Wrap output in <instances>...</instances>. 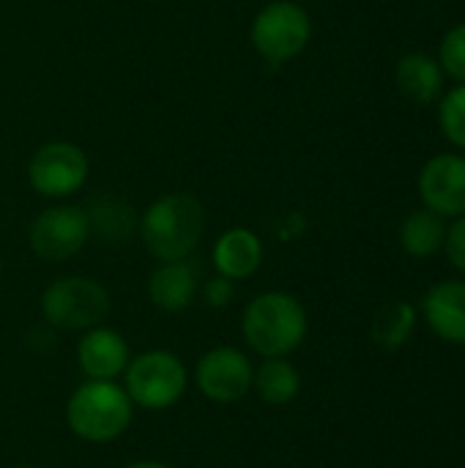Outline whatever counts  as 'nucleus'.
Listing matches in <instances>:
<instances>
[{
  "label": "nucleus",
  "instance_id": "obj_1",
  "mask_svg": "<svg viewBox=\"0 0 465 468\" xmlns=\"http://www.w3.org/2000/svg\"><path fill=\"white\" fill-rule=\"evenodd\" d=\"M206 206L192 192H164L151 200L137 222V239L156 261H189L206 236Z\"/></svg>",
  "mask_w": 465,
  "mask_h": 468
},
{
  "label": "nucleus",
  "instance_id": "obj_2",
  "mask_svg": "<svg viewBox=\"0 0 465 468\" xmlns=\"http://www.w3.org/2000/svg\"><path fill=\"white\" fill-rule=\"evenodd\" d=\"M310 335V315L299 296L288 291H263L241 313V337L260 359L296 354Z\"/></svg>",
  "mask_w": 465,
  "mask_h": 468
},
{
  "label": "nucleus",
  "instance_id": "obj_3",
  "mask_svg": "<svg viewBox=\"0 0 465 468\" xmlns=\"http://www.w3.org/2000/svg\"><path fill=\"white\" fill-rule=\"evenodd\" d=\"M134 403L118 381L85 378L66 400V428L85 444H112L129 433Z\"/></svg>",
  "mask_w": 465,
  "mask_h": 468
},
{
  "label": "nucleus",
  "instance_id": "obj_4",
  "mask_svg": "<svg viewBox=\"0 0 465 468\" xmlns=\"http://www.w3.org/2000/svg\"><path fill=\"white\" fill-rule=\"evenodd\" d=\"M123 389L140 411H170L178 406L192 384L184 359L167 348L132 354L123 376Z\"/></svg>",
  "mask_w": 465,
  "mask_h": 468
},
{
  "label": "nucleus",
  "instance_id": "obj_5",
  "mask_svg": "<svg viewBox=\"0 0 465 468\" xmlns=\"http://www.w3.org/2000/svg\"><path fill=\"white\" fill-rule=\"evenodd\" d=\"M38 310L47 326L58 332H88L93 326L107 324L112 313V296L110 291L82 274H69L52 280L41 296H38Z\"/></svg>",
  "mask_w": 465,
  "mask_h": 468
},
{
  "label": "nucleus",
  "instance_id": "obj_6",
  "mask_svg": "<svg viewBox=\"0 0 465 468\" xmlns=\"http://www.w3.org/2000/svg\"><path fill=\"white\" fill-rule=\"evenodd\" d=\"M312 41V16L299 0H269L249 25V44L263 63L280 69L296 60Z\"/></svg>",
  "mask_w": 465,
  "mask_h": 468
},
{
  "label": "nucleus",
  "instance_id": "obj_7",
  "mask_svg": "<svg viewBox=\"0 0 465 468\" xmlns=\"http://www.w3.org/2000/svg\"><path fill=\"white\" fill-rule=\"evenodd\" d=\"M25 178L30 189L44 200H69L85 189L90 178V156L71 140H49L30 154Z\"/></svg>",
  "mask_w": 465,
  "mask_h": 468
},
{
  "label": "nucleus",
  "instance_id": "obj_8",
  "mask_svg": "<svg viewBox=\"0 0 465 468\" xmlns=\"http://www.w3.org/2000/svg\"><path fill=\"white\" fill-rule=\"evenodd\" d=\"M90 241V222L85 206L58 200L41 208L27 225V247L44 263H66L77 258Z\"/></svg>",
  "mask_w": 465,
  "mask_h": 468
},
{
  "label": "nucleus",
  "instance_id": "obj_9",
  "mask_svg": "<svg viewBox=\"0 0 465 468\" xmlns=\"http://www.w3.org/2000/svg\"><path fill=\"white\" fill-rule=\"evenodd\" d=\"M252 376L255 365L244 348L214 346L197 359L192 370V384L208 403L233 406L252 392Z\"/></svg>",
  "mask_w": 465,
  "mask_h": 468
},
{
  "label": "nucleus",
  "instance_id": "obj_10",
  "mask_svg": "<svg viewBox=\"0 0 465 468\" xmlns=\"http://www.w3.org/2000/svg\"><path fill=\"white\" fill-rule=\"evenodd\" d=\"M419 200L422 208L444 219L465 214V154H436L419 170Z\"/></svg>",
  "mask_w": 465,
  "mask_h": 468
},
{
  "label": "nucleus",
  "instance_id": "obj_11",
  "mask_svg": "<svg viewBox=\"0 0 465 468\" xmlns=\"http://www.w3.org/2000/svg\"><path fill=\"white\" fill-rule=\"evenodd\" d=\"M74 354L82 376L90 381H118L132 359L129 340L107 324L82 332Z\"/></svg>",
  "mask_w": 465,
  "mask_h": 468
},
{
  "label": "nucleus",
  "instance_id": "obj_12",
  "mask_svg": "<svg viewBox=\"0 0 465 468\" xmlns=\"http://www.w3.org/2000/svg\"><path fill=\"white\" fill-rule=\"evenodd\" d=\"M419 318L439 340L449 346H465V280L436 282L422 296Z\"/></svg>",
  "mask_w": 465,
  "mask_h": 468
},
{
  "label": "nucleus",
  "instance_id": "obj_13",
  "mask_svg": "<svg viewBox=\"0 0 465 468\" xmlns=\"http://www.w3.org/2000/svg\"><path fill=\"white\" fill-rule=\"evenodd\" d=\"M266 261V244L263 239L244 225L227 228L211 247V266L214 274H222L233 282L249 280L260 271Z\"/></svg>",
  "mask_w": 465,
  "mask_h": 468
},
{
  "label": "nucleus",
  "instance_id": "obj_14",
  "mask_svg": "<svg viewBox=\"0 0 465 468\" xmlns=\"http://www.w3.org/2000/svg\"><path fill=\"white\" fill-rule=\"evenodd\" d=\"M148 302L162 313H184L200 296V280L189 261H164L156 263L145 280Z\"/></svg>",
  "mask_w": 465,
  "mask_h": 468
},
{
  "label": "nucleus",
  "instance_id": "obj_15",
  "mask_svg": "<svg viewBox=\"0 0 465 468\" xmlns=\"http://www.w3.org/2000/svg\"><path fill=\"white\" fill-rule=\"evenodd\" d=\"M395 82H397V90L419 104V107H428V104H436L441 96H444V71L439 66L436 58H430L428 52H408L397 60V69H395Z\"/></svg>",
  "mask_w": 465,
  "mask_h": 468
},
{
  "label": "nucleus",
  "instance_id": "obj_16",
  "mask_svg": "<svg viewBox=\"0 0 465 468\" xmlns=\"http://www.w3.org/2000/svg\"><path fill=\"white\" fill-rule=\"evenodd\" d=\"M252 392L266 406H274V409L291 406L301 392V373L291 362V356L260 359V365H255Z\"/></svg>",
  "mask_w": 465,
  "mask_h": 468
},
{
  "label": "nucleus",
  "instance_id": "obj_17",
  "mask_svg": "<svg viewBox=\"0 0 465 468\" xmlns=\"http://www.w3.org/2000/svg\"><path fill=\"white\" fill-rule=\"evenodd\" d=\"M90 236L104 239L107 244H123L137 236L140 214L121 195H99L90 206H85Z\"/></svg>",
  "mask_w": 465,
  "mask_h": 468
},
{
  "label": "nucleus",
  "instance_id": "obj_18",
  "mask_svg": "<svg viewBox=\"0 0 465 468\" xmlns=\"http://www.w3.org/2000/svg\"><path fill=\"white\" fill-rule=\"evenodd\" d=\"M447 222L444 217L433 214L430 208L411 211L400 225V247L411 258H433L444 250Z\"/></svg>",
  "mask_w": 465,
  "mask_h": 468
},
{
  "label": "nucleus",
  "instance_id": "obj_19",
  "mask_svg": "<svg viewBox=\"0 0 465 468\" xmlns=\"http://www.w3.org/2000/svg\"><path fill=\"white\" fill-rule=\"evenodd\" d=\"M417 324H419V310L406 299H392L375 313L370 335L375 346L386 351H400L414 337Z\"/></svg>",
  "mask_w": 465,
  "mask_h": 468
},
{
  "label": "nucleus",
  "instance_id": "obj_20",
  "mask_svg": "<svg viewBox=\"0 0 465 468\" xmlns=\"http://www.w3.org/2000/svg\"><path fill=\"white\" fill-rule=\"evenodd\" d=\"M439 129L441 134L465 154V82H455L439 99Z\"/></svg>",
  "mask_w": 465,
  "mask_h": 468
},
{
  "label": "nucleus",
  "instance_id": "obj_21",
  "mask_svg": "<svg viewBox=\"0 0 465 468\" xmlns=\"http://www.w3.org/2000/svg\"><path fill=\"white\" fill-rule=\"evenodd\" d=\"M436 60H439L444 77H449L455 82H465V22H458L455 27H449L444 33Z\"/></svg>",
  "mask_w": 465,
  "mask_h": 468
},
{
  "label": "nucleus",
  "instance_id": "obj_22",
  "mask_svg": "<svg viewBox=\"0 0 465 468\" xmlns=\"http://www.w3.org/2000/svg\"><path fill=\"white\" fill-rule=\"evenodd\" d=\"M200 299H203L211 310H225V307H230L233 299H236V282L227 280V277H222V274H214L211 280L203 282Z\"/></svg>",
  "mask_w": 465,
  "mask_h": 468
},
{
  "label": "nucleus",
  "instance_id": "obj_23",
  "mask_svg": "<svg viewBox=\"0 0 465 468\" xmlns=\"http://www.w3.org/2000/svg\"><path fill=\"white\" fill-rule=\"evenodd\" d=\"M444 252L449 263L465 274V214L455 217L452 225H447V239H444Z\"/></svg>",
  "mask_w": 465,
  "mask_h": 468
},
{
  "label": "nucleus",
  "instance_id": "obj_24",
  "mask_svg": "<svg viewBox=\"0 0 465 468\" xmlns=\"http://www.w3.org/2000/svg\"><path fill=\"white\" fill-rule=\"evenodd\" d=\"M123 468H173L167 466V463H162V461H153V458H143V461H134V463H129V466Z\"/></svg>",
  "mask_w": 465,
  "mask_h": 468
},
{
  "label": "nucleus",
  "instance_id": "obj_25",
  "mask_svg": "<svg viewBox=\"0 0 465 468\" xmlns=\"http://www.w3.org/2000/svg\"><path fill=\"white\" fill-rule=\"evenodd\" d=\"M0 282H3V255H0Z\"/></svg>",
  "mask_w": 465,
  "mask_h": 468
},
{
  "label": "nucleus",
  "instance_id": "obj_26",
  "mask_svg": "<svg viewBox=\"0 0 465 468\" xmlns=\"http://www.w3.org/2000/svg\"><path fill=\"white\" fill-rule=\"evenodd\" d=\"M14 468H38V466H30V463H22V466H14Z\"/></svg>",
  "mask_w": 465,
  "mask_h": 468
}]
</instances>
